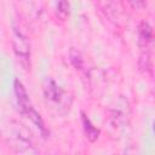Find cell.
<instances>
[{
	"mask_svg": "<svg viewBox=\"0 0 155 155\" xmlns=\"http://www.w3.org/2000/svg\"><path fill=\"white\" fill-rule=\"evenodd\" d=\"M139 69L142 71H148L151 69V59H150V53L149 52H144L140 54L139 62H138Z\"/></svg>",
	"mask_w": 155,
	"mask_h": 155,
	"instance_id": "cell-7",
	"label": "cell"
},
{
	"mask_svg": "<svg viewBox=\"0 0 155 155\" xmlns=\"http://www.w3.org/2000/svg\"><path fill=\"white\" fill-rule=\"evenodd\" d=\"M44 93L47 99H50L54 103H61L64 97L63 91L61 90L59 86H57V84L52 79H46V81L44 84Z\"/></svg>",
	"mask_w": 155,
	"mask_h": 155,
	"instance_id": "cell-3",
	"label": "cell"
},
{
	"mask_svg": "<svg viewBox=\"0 0 155 155\" xmlns=\"http://www.w3.org/2000/svg\"><path fill=\"white\" fill-rule=\"evenodd\" d=\"M56 15L61 19H65L69 15V2L68 1H61L56 6Z\"/></svg>",
	"mask_w": 155,
	"mask_h": 155,
	"instance_id": "cell-6",
	"label": "cell"
},
{
	"mask_svg": "<svg viewBox=\"0 0 155 155\" xmlns=\"http://www.w3.org/2000/svg\"><path fill=\"white\" fill-rule=\"evenodd\" d=\"M82 125H84V130L86 133V137L88 138L90 142H94L98 139L99 136V131L91 124V121L87 119V116L85 114H82Z\"/></svg>",
	"mask_w": 155,
	"mask_h": 155,
	"instance_id": "cell-5",
	"label": "cell"
},
{
	"mask_svg": "<svg viewBox=\"0 0 155 155\" xmlns=\"http://www.w3.org/2000/svg\"><path fill=\"white\" fill-rule=\"evenodd\" d=\"M15 94H16V99H17V104L19 107L21 113L25 114L29 109L33 108L30 99L28 97V93L23 86V84L19 80H15Z\"/></svg>",
	"mask_w": 155,
	"mask_h": 155,
	"instance_id": "cell-2",
	"label": "cell"
},
{
	"mask_svg": "<svg viewBox=\"0 0 155 155\" xmlns=\"http://www.w3.org/2000/svg\"><path fill=\"white\" fill-rule=\"evenodd\" d=\"M12 47L19 59H22V61L29 59L30 44H29L27 36L16 27L13 28V31H12Z\"/></svg>",
	"mask_w": 155,
	"mask_h": 155,
	"instance_id": "cell-1",
	"label": "cell"
},
{
	"mask_svg": "<svg viewBox=\"0 0 155 155\" xmlns=\"http://www.w3.org/2000/svg\"><path fill=\"white\" fill-rule=\"evenodd\" d=\"M153 40V28L148 22H143L138 29V44L140 47H147Z\"/></svg>",
	"mask_w": 155,
	"mask_h": 155,
	"instance_id": "cell-4",
	"label": "cell"
}]
</instances>
